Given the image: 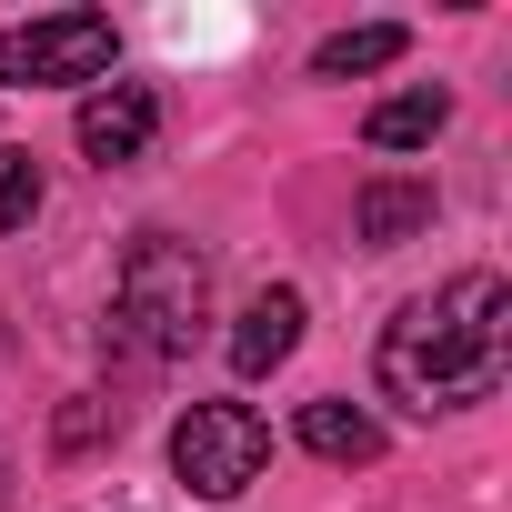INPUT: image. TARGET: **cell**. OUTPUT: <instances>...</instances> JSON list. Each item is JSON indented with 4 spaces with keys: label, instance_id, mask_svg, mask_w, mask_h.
I'll list each match as a JSON object with an SVG mask.
<instances>
[{
    "label": "cell",
    "instance_id": "ba28073f",
    "mask_svg": "<svg viewBox=\"0 0 512 512\" xmlns=\"http://www.w3.org/2000/svg\"><path fill=\"white\" fill-rule=\"evenodd\" d=\"M302 452H322V462H382V422L362 412V402H302Z\"/></svg>",
    "mask_w": 512,
    "mask_h": 512
},
{
    "label": "cell",
    "instance_id": "277c9868",
    "mask_svg": "<svg viewBox=\"0 0 512 512\" xmlns=\"http://www.w3.org/2000/svg\"><path fill=\"white\" fill-rule=\"evenodd\" d=\"M111 61H121V31L101 11H51V21L0 31V91H21V81H111Z\"/></svg>",
    "mask_w": 512,
    "mask_h": 512
},
{
    "label": "cell",
    "instance_id": "3957f363",
    "mask_svg": "<svg viewBox=\"0 0 512 512\" xmlns=\"http://www.w3.org/2000/svg\"><path fill=\"white\" fill-rule=\"evenodd\" d=\"M262 462H272V432H262V412H251V402H191L181 432H171V472H181L201 502L251 492V482H262Z\"/></svg>",
    "mask_w": 512,
    "mask_h": 512
},
{
    "label": "cell",
    "instance_id": "5b68a950",
    "mask_svg": "<svg viewBox=\"0 0 512 512\" xmlns=\"http://www.w3.org/2000/svg\"><path fill=\"white\" fill-rule=\"evenodd\" d=\"M71 131H81V151H91L101 171H121V161H141V151L161 141V101H151V81H101Z\"/></svg>",
    "mask_w": 512,
    "mask_h": 512
},
{
    "label": "cell",
    "instance_id": "30bf717a",
    "mask_svg": "<svg viewBox=\"0 0 512 512\" xmlns=\"http://www.w3.org/2000/svg\"><path fill=\"white\" fill-rule=\"evenodd\" d=\"M412 51V31L402 21H372V31H332L322 51H312V71L322 81H352V71H382V61H402Z\"/></svg>",
    "mask_w": 512,
    "mask_h": 512
},
{
    "label": "cell",
    "instance_id": "8992f818",
    "mask_svg": "<svg viewBox=\"0 0 512 512\" xmlns=\"http://www.w3.org/2000/svg\"><path fill=\"white\" fill-rule=\"evenodd\" d=\"M292 342H302V292H251L241 302V322H231V372H282L292 362Z\"/></svg>",
    "mask_w": 512,
    "mask_h": 512
},
{
    "label": "cell",
    "instance_id": "8fae6325",
    "mask_svg": "<svg viewBox=\"0 0 512 512\" xmlns=\"http://www.w3.org/2000/svg\"><path fill=\"white\" fill-rule=\"evenodd\" d=\"M31 221H41V161L0 151V231H31Z\"/></svg>",
    "mask_w": 512,
    "mask_h": 512
},
{
    "label": "cell",
    "instance_id": "52a82bcc",
    "mask_svg": "<svg viewBox=\"0 0 512 512\" xmlns=\"http://www.w3.org/2000/svg\"><path fill=\"white\" fill-rule=\"evenodd\" d=\"M352 231H362V251H402L412 231H432V181H362Z\"/></svg>",
    "mask_w": 512,
    "mask_h": 512
},
{
    "label": "cell",
    "instance_id": "7a4b0ae2",
    "mask_svg": "<svg viewBox=\"0 0 512 512\" xmlns=\"http://www.w3.org/2000/svg\"><path fill=\"white\" fill-rule=\"evenodd\" d=\"M201 312H211V251H191L181 231H141L111 282V342L141 362H171V352H191Z\"/></svg>",
    "mask_w": 512,
    "mask_h": 512
},
{
    "label": "cell",
    "instance_id": "6da1fadb",
    "mask_svg": "<svg viewBox=\"0 0 512 512\" xmlns=\"http://www.w3.org/2000/svg\"><path fill=\"white\" fill-rule=\"evenodd\" d=\"M502 362H512V292L502 272H452L442 292L402 302V322L382 332V392L402 412H462V402H492L502 392Z\"/></svg>",
    "mask_w": 512,
    "mask_h": 512
},
{
    "label": "cell",
    "instance_id": "9c48e42d",
    "mask_svg": "<svg viewBox=\"0 0 512 512\" xmlns=\"http://www.w3.org/2000/svg\"><path fill=\"white\" fill-rule=\"evenodd\" d=\"M442 121H452V91H432V81H422V91H392V101L362 121V141H372V151H432V131H442Z\"/></svg>",
    "mask_w": 512,
    "mask_h": 512
}]
</instances>
